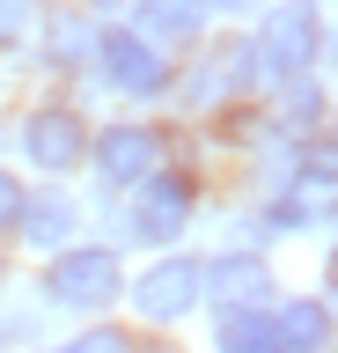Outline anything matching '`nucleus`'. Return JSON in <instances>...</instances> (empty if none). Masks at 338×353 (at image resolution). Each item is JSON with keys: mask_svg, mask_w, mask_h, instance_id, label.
<instances>
[{"mask_svg": "<svg viewBox=\"0 0 338 353\" xmlns=\"http://www.w3.org/2000/svg\"><path fill=\"white\" fill-rule=\"evenodd\" d=\"M309 59H316V8L309 0H287L265 22V37H257V66H265L272 81H302Z\"/></svg>", "mask_w": 338, "mask_h": 353, "instance_id": "nucleus-1", "label": "nucleus"}, {"mask_svg": "<svg viewBox=\"0 0 338 353\" xmlns=\"http://www.w3.org/2000/svg\"><path fill=\"white\" fill-rule=\"evenodd\" d=\"M52 302L67 309H103L118 294V258L111 250H67V258H52Z\"/></svg>", "mask_w": 338, "mask_h": 353, "instance_id": "nucleus-2", "label": "nucleus"}, {"mask_svg": "<svg viewBox=\"0 0 338 353\" xmlns=\"http://www.w3.org/2000/svg\"><path fill=\"white\" fill-rule=\"evenodd\" d=\"M199 287H206V272H199V265H191V258H169V265H155V272L133 287V302H140V316L169 324V316H184V309L199 302Z\"/></svg>", "mask_w": 338, "mask_h": 353, "instance_id": "nucleus-3", "label": "nucleus"}, {"mask_svg": "<svg viewBox=\"0 0 338 353\" xmlns=\"http://www.w3.org/2000/svg\"><path fill=\"white\" fill-rule=\"evenodd\" d=\"M96 52H103V74H111L125 96H155L162 88V59H155V44L140 37V30H111Z\"/></svg>", "mask_w": 338, "mask_h": 353, "instance_id": "nucleus-4", "label": "nucleus"}, {"mask_svg": "<svg viewBox=\"0 0 338 353\" xmlns=\"http://www.w3.org/2000/svg\"><path fill=\"white\" fill-rule=\"evenodd\" d=\"M155 154H162V140L147 125H111L96 140V170H103V184H140L155 170Z\"/></svg>", "mask_w": 338, "mask_h": 353, "instance_id": "nucleus-5", "label": "nucleus"}, {"mask_svg": "<svg viewBox=\"0 0 338 353\" xmlns=\"http://www.w3.org/2000/svg\"><path fill=\"white\" fill-rule=\"evenodd\" d=\"M155 176V170H147ZM184 221H191V184H184V176H155V184H147V192H140V214H133V228L147 243H169L184 228Z\"/></svg>", "mask_w": 338, "mask_h": 353, "instance_id": "nucleus-6", "label": "nucleus"}, {"mask_svg": "<svg viewBox=\"0 0 338 353\" xmlns=\"http://www.w3.org/2000/svg\"><path fill=\"white\" fill-rule=\"evenodd\" d=\"M257 81V44H213L199 66V81H191V96L199 103H221V96H243V88Z\"/></svg>", "mask_w": 338, "mask_h": 353, "instance_id": "nucleus-7", "label": "nucleus"}, {"mask_svg": "<svg viewBox=\"0 0 338 353\" xmlns=\"http://www.w3.org/2000/svg\"><path fill=\"white\" fill-rule=\"evenodd\" d=\"M23 148L37 154L45 170H74L89 140H81V118H74V110H37V118H30V132H23Z\"/></svg>", "mask_w": 338, "mask_h": 353, "instance_id": "nucleus-8", "label": "nucleus"}, {"mask_svg": "<svg viewBox=\"0 0 338 353\" xmlns=\"http://www.w3.org/2000/svg\"><path fill=\"white\" fill-rule=\"evenodd\" d=\"M206 287L221 294V309H235V302H265L272 272H265V258H221L213 272H206Z\"/></svg>", "mask_w": 338, "mask_h": 353, "instance_id": "nucleus-9", "label": "nucleus"}, {"mask_svg": "<svg viewBox=\"0 0 338 353\" xmlns=\"http://www.w3.org/2000/svg\"><path fill=\"white\" fill-rule=\"evenodd\" d=\"M15 221H23V228H30V243H45V250L74 236V206H67L59 192H37V199H23V206H15Z\"/></svg>", "mask_w": 338, "mask_h": 353, "instance_id": "nucleus-10", "label": "nucleus"}, {"mask_svg": "<svg viewBox=\"0 0 338 353\" xmlns=\"http://www.w3.org/2000/svg\"><path fill=\"white\" fill-rule=\"evenodd\" d=\"M206 15V0H140V37H191Z\"/></svg>", "mask_w": 338, "mask_h": 353, "instance_id": "nucleus-11", "label": "nucleus"}, {"mask_svg": "<svg viewBox=\"0 0 338 353\" xmlns=\"http://www.w3.org/2000/svg\"><path fill=\"white\" fill-rule=\"evenodd\" d=\"M221 346H279V324L265 316V302L221 309Z\"/></svg>", "mask_w": 338, "mask_h": 353, "instance_id": "nucleus-12", "label": "nucleus"}, {"mask_svg": "<svg viewBox=\"0 0 338 353\" xmlns=\"http://www.w3.org/2000/svg\"><path fill=\"white\" fill-rule=\"evenodd\" d=\"M272 324H279V346H324V339H331V316H324V302H287Z\"/></svg>", "mask_w": 338, "mask_h": 353, "instance_id": "nucleus-13", "label": "nucleus"}, {"mask_svg": "<svg viewBox=\"0 0 338 353\" xmlns=\"http://www.w3.org/2000/svg\"><path fill=\"white\" fill-rule=\"evenodd\" d=\"M30 22H37V0H0V44L30 37Z\"/></svg>", "mask_w": 338, "mask_h": 353, "instance_id": "nucleus-14", "label": "nucleus"}, {"mask_svg": "<svg viewBox=\"0 0 338 353\" xmlns=\"http://www.w3.org/2000/svg\"><path fill=\"white\" fill-rule=\"evenodd\" d=\"M81 353H125V331H81Z\"/></svg>", "mask_w": 338, "mask_h": 353, "instance_id": "nucleus-15", "label": "nucleus"}, {"mask_svg": "<svg viewBox=\"0 0 338 353\" xmlns=\"http://www.w3.org/2000/svg\"><path fill=\"white\" fill-rule=\"evenodd\" d=\"M15 206H23V192H15V176L0 170V221H15Z\"/></svg>", "mask_w": 338, "mask_h": 353, "instance_id": "nucleus-16", "label": "nucleus"}, {"mask_svg": "<svg viewBox=\"0 0 338 353\" xmlns=\"http://www.w3.org/2000/svg\"><path fill=\"white\" fill-rule=\"evenodd\" d=\"M213 8H243V0H206V15H213Z\"/></svg>", "mask_w": 338, "mask_h": 353, "instance_id": "nucleus-17", "label": "nucleus"}, {"mask_svg": "<svg viewBox=\"0 0 338 353\" xmlns=\"http://www.w3.org/2000/svg\"><path fill=\"white\" fill-rule=\"evenodd\" d=\"M331 280H338V250H331Z\"/></svg>", "mask_w": 338, "mask_h": 353, "instance_id": "nucleus-18", "label": "nucleus"}, {"mask_svg": "<svg viewBox=\"0 0 338 353\" xmlns=\"http://www.w3.org/2000/svg\"><path fill=\"white\" fill-rule=\"evenodd\" d=\"M96 8H118V0H96Z\"/></svg>", "mask_w": 338, "mask_h": 353, "instance_id": "nucleus-19", "label": "nucleus"}]
</instances>
